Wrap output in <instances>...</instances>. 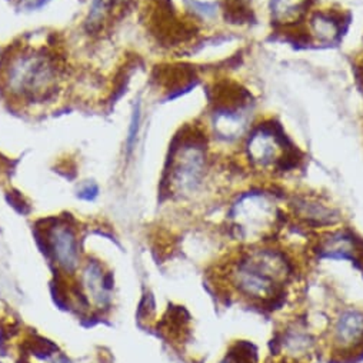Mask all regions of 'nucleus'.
Wrapping results in <instances>:
<instances>
[{
    "label": "nucleus",
    "instance_id": "8",
    "mask_svg": "<svg viewBox=\"0 0 363 363\" xmlns=\"http://www.w3.org/2000/svg\"><path fill=\"white\" fill-rule=\"evenodd\" d=\"M247 155L252 163L259 167L275 166L282 160L284 143L275 132L259 129L249 139Z\"/></svg>",
    "mask_w": 363,
    "mask_h": 363
},
{
    "label": "nucleus",
    "instance_id": "13",
    "mask_svg": "<svg viewBox=\"0 0 363 363\" xmlns=\"http://www.w3.org/2000/svg\"><path fill=\"white\" fill-rule=\"evenodd\" d=\"M313 35L322 42H333L339 36L337 23L325 15H318L312 21Z\"/></svg>",
    "mask_w": 363,
    "mask_h": 363
},
{
    "label": "nucleus",
    "instance_id": "3",
    "mask_svg": "<svg viewBox=\"0 0 363 363\" xmlns=\"http://www.w3.org/2000/svg\"><path fill=\"white\" fill-rule=\"evenodd\" d=\"M230 228L239 242L257 245L274 235L279 222V209L266 194L243 195L232 208Z\"/></svg>",
    "mask_w": 363,
    "mask_h": 363
},
{
    "label": "nucleus",
    "instance_id": "6",
    "mask_svg": "<svg viewBox=\"0 0 363 363\" xmlns=\"http://www.w3.org/2000/svg\"><path fill=\"white\" fill-rule=\"evenodd\" d=\"M329 343L332 353L340 357H350L363 350V311L342 309L330 323Z\"/></svg>",
    "mask_w": 363,
    "mask_h": 363
},
{
    "label": "nucleus",
    "instance_id": "5",
    "mask_svg": "<svg viewBox=\"0 0 363 363\" xmlns=\"http://www.w3.org/2000/svg\"><path fill=\"white\" fill-rule=\"evenodd\" d=\"M275 356L284 363H309L318 349V342L315 335L309 330L308 325L295 319L285 325L282 330L278 332L277 337L272 340Z\"/></svg>",
    "mask_w": 363,
    "mask_h": 363
},
{
    "label": "nucleus",
    "instance_id": "14",
    "mask_svg": "<svg viewBox=\"0 0 363 363\" xmlns=\"http://www.w3.org/2000/svg\"><path fill=\"white\" fill-rule=\"evenodd\" d=\"M243 349L239 347V352L238 353H233L230 354L229 357H226V360L220 362V363H253V354L252 353H246V356L243 354Z\"/></svg>",
    "mask_w": 363,
    "mask_h": 363
},
{
    "label": "nucleus",
    "instance_id": "7",
    "mask_svg": "<svg viewBox=\"0 0 363 363\" xmlns=\"http://www.w3.org/2000/svg\"><path fill=\"white\" fill-rule=\"evenodd\" d=\"M315 253L320 259H347L363 260V242L356 239L350 232H330L319 239Z\"/></svg>",
    "mask_w": 363,
    "mask_h": 363
},
{
    "label": "nucleus",
    "instance_id": "1",
    "mask_svg": "<svg viewBox=\"0 0 363 363\" xmlns=\"http://www.w3.org/2000/svg\"><path fill=\"white\" fill-rule=\"evenodd\" d=\"M294 274L288 256L267 245H250L222 270V279L239 298L257 305L281 298Z\"/></svg>",
    "mask_w": 363,
    "mask_h": 363
},
{
    "label": "nucleus",
    "instance_id": "10",
    "mask_svg": "<svg viewBox=\"0 0 363 363\" xmlns=\"http://www.w3.org/2000/svg\"><path fill=\"white\" fill-rule=\"evenodd\" d=\"M294 209L296 218L301 219L308 226L325 228L335 225L339 220V216L335 209L316 199L301 198L295 202Z\"/></svg>",
    "mask_w": 363,
    "mask_h": 363
},
{
    "label": "nucleus",
    "instance_id": "9",
    "mask_svg": "<svg viewBox=\"0 0 363 363\" xmlns=\"http://www.w3.org/2000/svg\"><path fill=\"white\" fill-rule=\"evenodd\" d=\"M50 247L57 264L72 274L79 264V247L74 232L67 225L55 226L50 230Z\"/></svg>",
    "mask_w": 363,
    "mask_h": 363
},
{
    "label": "nucleus",
    "instance_id": "16",
    "mask_svg": "<svg viewBox=\"0 0 363 363\" xmlns=\"http://www.w3.org/2000/svg\"><path fill=\"white\" fill-rule=\"evenodd\" d=\"M138 123H139V111L135 112L133 119H132V125H130V130H129V138H128V147H129V150L133 149V143H135L138 128H139Z\"/></svg>",
    "mask_w": 363,
    "mask_h": 363
},
{
    "label": "nucleus",
    "instance_id": "12",
    "mask_svg": "<svg viewBox=\"0 0 363 363\" xmlns=\"http://www.w3.org/2000/svg\"><path fill=\"white\" fill-rule=\"evenodd\" d=\"M306 0H272V12L279 22H291L299 16Z\"/></svg>",
    "mask_w": 363,
    "mask_h": 363
},
{
    "label": "nucleus",
    "instance_id": "2",
    "mask_svg": "<svg viewBox=\"0 0 363 363\" xmlns=\"http://www.w3.org/2000/svg\"><path fill=\"white\" fill-rule=\"evenodd\" d=\"M60 63L43 48L15 49L0 67L2 83L12 99L43 104L52 99L60 84Z\"/></svg>",
    "mask_w": 363,
    "mask_h": 363
},
{
    "label": "nucleus",
    "instance_id": "11",
    "mask_svg": "<svg viewBox=\"0 0 363 363\" xmlns=\"http://www.w3.org/2000/svg\"><path fill=\"white\" fill-rule=\"evenodd\" d=\"M84 284L92 298L99 305H105L108 302V292L113 288V277L111 274L104 275L98 262H89L84 272Z\"/></svg>",
    "mask_w": 363,
    "mask_h": 363
},
{
    "label": "nucleus",
    "instance_id": "15",
    "mask_svg": "<svg viewBox=\"0 0 363 363\" xmlns=\"http://www.w3.org/2000/svg\"><path fill=\"white\" fill-rule=\"evenodd\" d=\"M98 192H99V189L95 184H89L79 192V198L83 201H87V202L94 201L98 196Z\"/></svg>",
    "mask_w": 363,
    "mask_h": 363
},
{
    "label": "nucleus",
    "instance_id": "4",
    "mask_svg": "<svg viewBox=\"0 0 363 363\" xmlns=\"http://www.w3.org/2000/svg\"><path fill=\"white\" fill-rule=\"evenodd\" d=\"M205 172V152L196 142L182 145L170 160L169 186L174 195L189 196L201 185Z\"/></svg>",
    "mask_w": 363,
    "mask_h": 363
}]
</instances>
